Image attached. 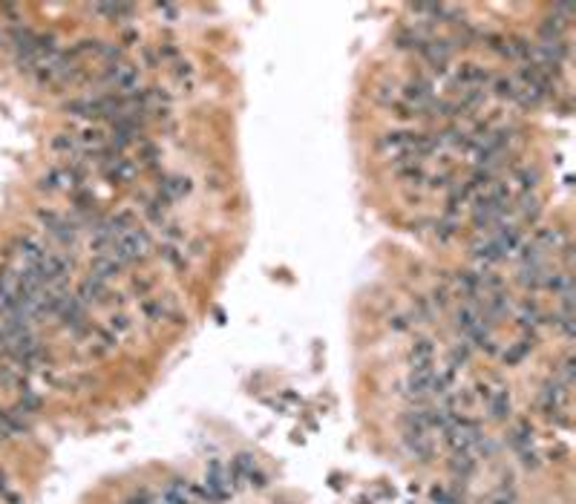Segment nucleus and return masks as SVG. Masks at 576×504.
<instances>
[{
  "instance_id": "obj_1",
  "label": "nucleus",
  "mask_w": 576,
  "mask_h": 504,
  "mask_svg": "<svg viewBox=\"0 0 576 504\" xmlns=\"http://www.w3.org/2000/svg\"><path fill=\"white\" fill-rule=\"evenodd\" d=\"M435 380H438V372L432 369V366H426V369H412L410 380H406V387H410V392H412L415 398H426V395L435 392Z\"/></svg>"
},
{
  "instance_id": "obj_4",
  "label": "nucleus",
  "mask_w": 576,
  "mask_h": 504,
  "mask_svg": "<svg viewBox=\"0 0 576 504\" xmlns=\"http://www.w3.org/2000/svg\"><path fill=\"white\" fill-rule=\"evenodd\" d=\"M164 504H190L187 498V487L182 482H173L171 487L164 490Z\"/></svg>"
},
{
  "instance_id": "obj_5",
  "label": "nucleus",
  "mask_w": 576,
  "mask_h": 504,
  "mask_svg": "<svg viewBox=\"0 0 576 504\" xmlns=\"http://www.w3.org/2000/svg\"><path fill=\"white\" fill-rule=\"evenodd\" d=\"M493 504H513V501H507V498H498V501H493Z\"/></svg>"
},
{
  "instance_id": "obj_2",
  "label": "nucleus",
  "mask_w": 576,
  "mask_h": 504,
  "mask_svg": "<svg viewBox=\"0 0 576 504\" xmlns=\"http://www.w3.org/2000/svg\"><path fill=\"white\" fill-rule=\"evenodd\" d=\"M432 354H435V349H432L429 340L415 343V349H412V369H426V366H432Z\"/></svg>"
},
{
  "instance_id": "obj_3",
  "label": "nucleus",
  "mask_w": 576,
  "mask_h": 504,
  "mask_svg": "<svg viewBox=\"0 0 576 504\" xmlns=\"http://www.w3.org/2000/svg\"><path fill=\"white\" fill-rule=\"evenodd\" d=\"M490 412H493V418H504L510 412V395H507V389H496L490 398Z\"/></svg>"
}]
</instances>
